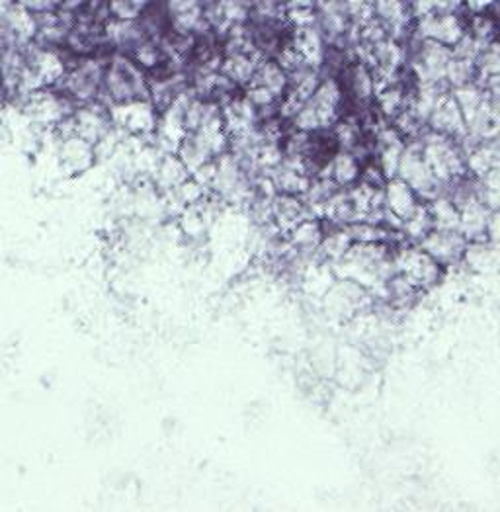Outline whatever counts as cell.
<instances>
[{
    "label": "cell",
    "mask_w": 500,
    "mask_h": 512,
    "mask_svg": "<svg viewBox=\"0 0 500 512\" xmlns=\"http://www.w3.org/2000/svg\"><path fill=\"white\" fill-rule=\"evenodd\" d=\"M325 235V223L317 217H309L295 225L288 233V247L295 255L311 256L319 251Z\"/></svg>",
    "instance_id": "obj_15"
},
{
    "label": "cell",
    "mask_w": 500,
    "mask_h": 512,
    "mask_svg": "<svg viewBox=\"0 0 500 512\" xmlns=\"http://www.w3.org/2000/svg\"><path fill=\"white\" fill-rule=\"evenodd\" d=\"M395 176L401 178L403 182H407L415 190L420 202H428V200L436 198L438 194L446 192L444 186L434 178V174L424 163L418 139L407 141V147L401 155V161H399Z\"/></svg>",
    "instance_id": "obj_6"
},
{
    "label": "cell",
    "mask_w": 500,
    "mask_h": 512,
    "mask_svg": "<svg viewBox=\"0 0 500 512\" xmlns=\"http://www.w3.org/2000/svg\"><path fill=\"white\" fill-rule=\"evenodd\" d=\"M290 45L295 49V53L301 57L305 67L321 71L329 45L325 42L321 30L317 28V24L303 26V28H293L292 34H290Z\"/></svg>",
    "instance_id": "obj_12"
},
{
    "label": "cell",
    "mask_w": 500,
    "mask_h": 512,
    "mask_svg": "<svg viewBox=\"0 0 500 512\" xmlns=\"http://www.w3.org/2000/svg\"><path fill=\"white\" fill-rule=\"evenodd\" d=\"M112 126L118 129L124 137L149 139L157 131L159 110L151 100H133L125 104L108 106Z\"/></svg>",
    "instance_id": "obj_5"
},
{
    "label": "cell",
    "mask_w": 500,
    "mask_h": 512,
    "mask_svg": "<svg viewBox=\"0 0 500 512\" xmlns=\"http://www.w3.org/2000/svg\"><path fill=\"white\" fill-rule=\"evenodd\" d=\"M426 129L434 131V133H440L444 137H450L454 141H461L467 133L465 128V120L461 116V110H459L454 96L448 92L440 98V102L436 104V108L432 110L428 122H426Z\"/></svg>",
    "instance_id": "obj_10"
},
{
    "label": "cell",
    "mask_w": 500,
    "mask_h": 512,
    "mask_svg": "<svg viewBox=\"0 0 500 512\" xmlns=\"http://www.w3.org/2000/svg\"><path fill=\"white\" fill-rule=\"evenodd\" d=\"M149 2H139V0H112L106 2L108 8V18L118 20V22H137L141 14L145 12Z\"/></svg>",
    "instance_id": "obj_19"
},
{
    "label": "cell",
    "mask_w": 500,
    "mask_h": 512,
    "mask_svg": "<svg viewBox=\"0 0 500 512\" xmlns=\"http://www.w3.org/2000/svg\"><path fill=\"white\" fill-rule=\"evenodd\" d=\"M418 141L424 163L434 178L444 186V190L469 176L465 169V153L461 151L458 141L430 129H424Z\"/></svg>",
    "instance_id": "obj_2"
},
{
    "label": "cell",
    "mask_w": 500,
    "mask_h": 512,
    "mask_svg": "<svg viewBox=\"0 0 500 512\" xmlns=\"http://www.w3.org/2000/svg\"><path fill=\"white\" fill-rule=\"evenodd\" d=\"M393 264H395V272L403 276L418 292L434 288L440 282L444 272V266H440L418 245H411V243L395 251Z\"/></svg>",
    "instance_id": "obj_4"
},
{
    "label": "cell",
    "mask_w": 500,
    "mask_h": 512,
    "mask_svg": "<svg viewBox=\"0 0 500 512\" xmlns=\"http://www.w3.org/2000/svg\"><path fill=\"white\" fill-rule=\"evenodd\" d=\"M461 262H465L467 268H471L473 272H489L497 264L495 245L487 241L467 243Z\"/></svg>",
    "instance_id": "obj_18"
},
{
    "label": "cell",
    "mask_w": 500,
    "mask_h": 512,
    "mask_svg": "<svg viewBox=\"0 0 500 512\" xmlns=\"http://www.w3.org/2000/svg\"><path fill=\"white\" fill-rule=\"evenodd\" d=\"M309 217H313V214L303 198L276 194L270 202V225H276L282 235H288L295 225Z\"/></svg>",
    "instance_id": "obj_13"
},
{
    "label": "cell",
    "mask_w": 500,
    "mask_h": 512,
    "mask_svg": "<svg viewBox=\"0 0 500 512\" xmlns=\"http://www.w3.org/2000/svg\"><path fill=\"white\" fill-rule=\"evenodd\" d=\"M362 169H364L362 161L352 151L338 149L336 155L329 161L327 169L321 172L319 176H327L329 180H333L334 186L340 188V190H350L360 182Z\"/></svg>",
    "instance_id": "obj_14"
},
{
    "label": "cell",
    "mask_w": 500,
    "mask_h": 512,
    "mask_svg": "<svg viewBox=\"0 0 500 512\" xmlns=\"http://www.w3.org/2000/svg\"><path fill=\"white\" fill-rule=\"evenodd\" d=\"M106 59L108 55H90L73 59L65 79L57 86V90H61L75 106L100 100Z\"/></svg>",
    "instance_id": "obj_3"
},
{
    "label": "cell",
    "mask_w": 500,
    "mask_h": 512,
    "mask_svg": "<svg viewBox=\"0 0 500 512\" xmlns=\"http://www.w3.org/2000/svg\"><path fill=\"white\" fill-rule=\"evenodd\" d=\"M4 47H6V42L0 38V53H2V49H4Z\"/></svg>",
    "instance_id": "obj_20"
},
{
    "label": "cell",
    "mask_w": 500,
    "mask_h": 512,
    "mask_svg": "<svg viewBox=\"0 0 500 512\" xmlns=\"http://www.w3.org/2000/svg\"><path fill=\"white\" fill-rule=\"evenodd\" d=\"M321 299L327 317H331L333 321H350L364 311L366 303L372 301V294L350 280L336 278L333 286Z\"/></svg>",
    "instance_id": "obj_7"
},
{
    "label": "cell",
    "mask_w": 500,
    "mask_h": 512,
    "mask_svg": "<svg viewBox=\"0 0 500 512\" xmlns=\"http://www.w3.org/2000/svg\"><path fill=\"white\" fill-rule=\"evenodd\" d=\"M418 247L432 256L440 266H452L458 264L463 258L467 241L459 231H440L432 229L420 243Z\"/></svg>",
    "instance_id": "obj_9"
},
{
    "label": "cell",
    "mask_w": 500,
    "mask_h": 512,
    "mask_svg": "<svg viewBox=\"0 0 500 512\" xmlns=\"http://www.w3.org/2000/svg\"><path fill=\"white\" fill-rule=\"evenodd\" d=\"M434 229L440 231H459V210L458 204L448 192L438 194L436 198L424 202Z\"/></svg>",
    "instance_id": "obj_17"
},
{
    "label": "cell",
    "mask_w": 500,
    "mask_h": 512,
    "mask_svg": "<svg viewBox=\"0 0 500 512\" xmlns=\"http://www.w3.org/2000/svg\"><path fill=\"white\" fill-rule=\"evenodd\" d=\"M149 100V77L125 53H110L104 67L100 102L106 106Z\"/></svg>",
    "instance_id": "obj_1"
},
{
    "label": "cell",
    "mask_w": 500,
    "mask_h": 512,
    "mask_svg": "<svg viewBox=\"0 0 500 512\" xmlns=\"http://www.w3.org/2000/svg\"><path fill=\"white\" fill-rule=\"evenodd\" d=\"M190 178V172L182 165V161L178 159L176 153H168L163 155L155 167V171L151 174V182L153 186L161 192V194H170L174 192L178 186H182L186 180Z\"/></svg>",
    "instance_id": "obj_16"
},
{
    "label": "cell",
    "mask_w": 500,
    "mask_h": 512,
    "mask_svg": "<svg viewBox=\"0 0 500 512\" xmlns=\"http://www.w3.org/2000/svg\"><path fill=\"white\" fill-rule=\"evenodd\" d=\"M0 100H2V98H0Z\"/></svg>",
    "instance_id": "obj_21"
},
{
    "label": "cell",
    "mask_w": 500,
    "mask_h": 512,
    "mask_svg": "<svg viewBox=\"0 0 500 512\" xmlns=\"http://www.w3.org/2000/svg\"><path fill=\"white\" fill-rule=\"evenodd\" d=\"M420 198L415 194V190L403 182L401 178L393 176L389 180H385L383 184V208L389 215H393L397 221L409 219L415 214L420 206Z\"/></svg>",
    "instance_id": "obj_11"
},
{
    "label": "cell",
    "mask_w": 500,
    "mask_h": 512,
    "mask_svg": "<svg viewBox=\"0 0 500 512\" xmlns=\"http://www.w3.org/2000/svg\"><path fill=\"white\" fill-rule=\"evenodd\" d=\"M57 165L63 174L75 178L94 167L96 149L92 143H88L79 135H63L57 141Z\"/></svg>",
    "instance_id": "obj_8"
}]
</instances>
